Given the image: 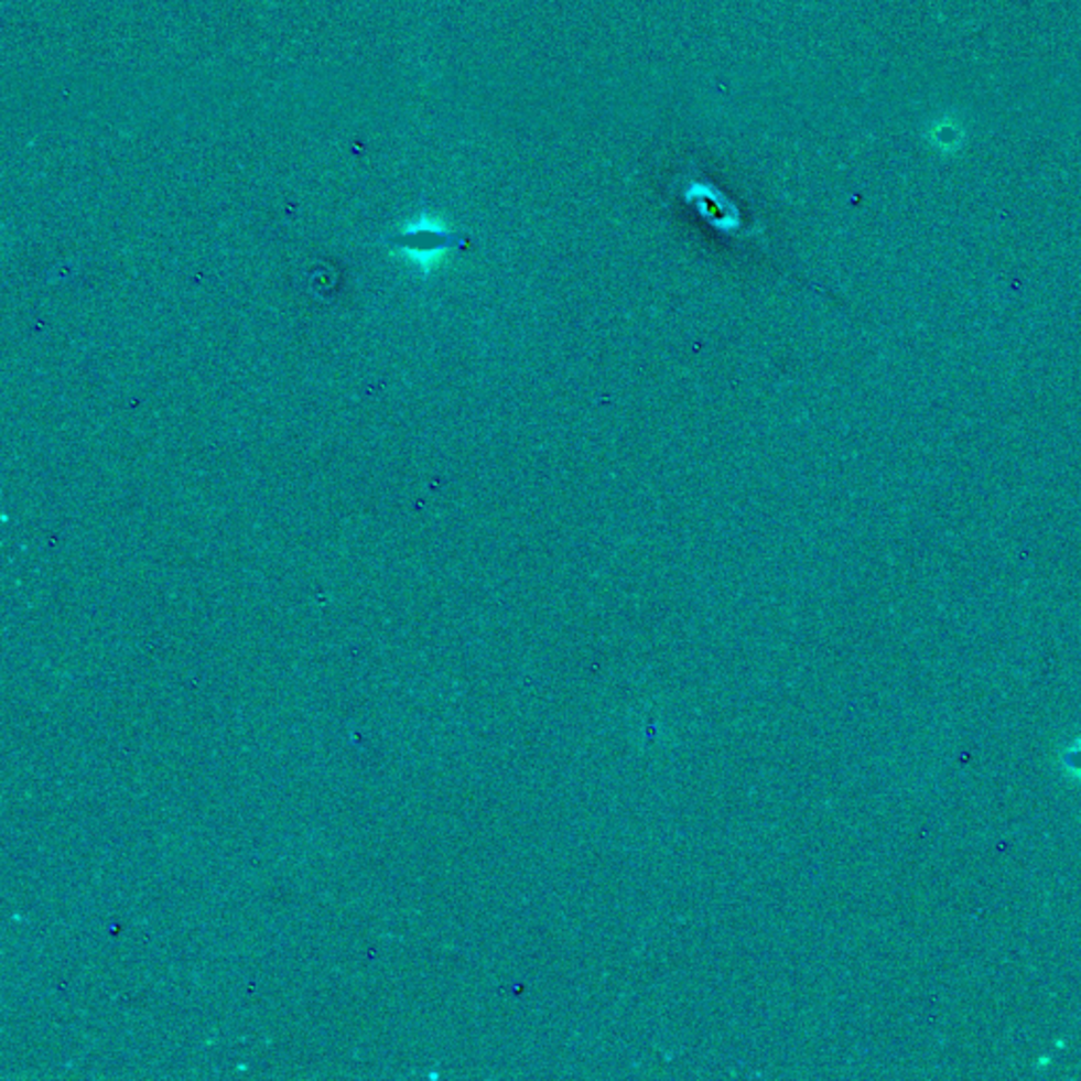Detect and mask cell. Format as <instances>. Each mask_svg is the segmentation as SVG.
<instances>
[{
  "instance_id": "cell-2",
  "label": "cell",
  "mask_w": 1081,
  "mask_h": 1081,
  "mask_svg": "<svg viewBox=\"0 0 1081 1081\" xmlns=\"http://www.w3.org/2000/svg\"><path fill=\"white\" fill-rule=\"evenodd\" d=\"M684 199L691 203L700 212V216H704L712 227H716L723 233H733L742 225L737 207L721 191H716L712 184L693 182L687 188Z\"/></svg>"
},
{
  "instance_id": "cell-1",
  "label": "cell",
  "mask_w": 1081,
  "mask_h": 1081,
  "mask_svg": "<svg viewBox=\"0 0 1081 1081\" xmlns=\"http://www.w3.org/2000/svg\"><path fill=\"white\" fill-rule=\"evenodd\" d=\"M393 246L417 267L429 271L444 253L461 248L463 239L433 218H419L393 237Z\"/></svg>"
}]
</instances>
